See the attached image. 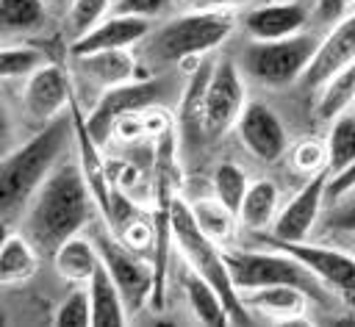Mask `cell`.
I'll list each match as a JSON object with an SVG mask.
<instances>
[{"instance_id":"1","label":"cell","mask_w":355,"mask_h":327,"mask_svg":"<svg viewBox=\"0 0 355 327\" xmlns=\"http://www.w3.org/2000/svg\"><path fill=\"white\" fill-rule=\"evenodd\" d=\"M94 208L97 202L86 186L80 164L61 161L28 202L19 224L39 252H55L69 236L92 222Z\"/></svg>"},{"instance_id":"2","label":"cell","mask_w":355,"mask_h":327,"mask_svg":"<svg viewBox=\"0 0 355 327\" xmlns=\"http://www.w3.org/2000/svg\"><path fill=\"white\" fill-rule=\"evenodd\" d=\"M75 141V119L72 111L55 116L53 122L42 125L25 144H19L14 152L3 158L0 166V208H3V224L11 227L19 213L28 208L39 186L47 180V175L61 164L67 147Z\"/></svg>"},{"instance_id":"3","label":"cell","mask_w":355,"mask_h":327,"mask_svg":"<svg viewBox=\"0 0 355 327\" xmlns=\"http://www.w3.org/2000/svg\"><path fill=\"white\" fill-rule=\"evenodd\" d=\"M236 28L230 8H194L166 19L144 39V58L153 67L180 64L214 53Z\"/></svg>"},{"instance_id":"4","label":"cell","mask_w":355,"mask_h":327,"mask_svg":"<svg viewBox=\"0 0 355 327\" xmlns=\"http://www.w3.org/2000/svg\"><path fill=\"white\" fill-rule=\"evenodd\" d=\"M172 241L180 249L186 266L205 277L225 299V308L230 313V324H250V308L241 299V291L236 288L227 260H225V247H219L214 238H208L191 213V205L183 197H175L172 202Z\"/></svg>"},{"instance_id":"5","label":"cell","mask_w":355,"mask_h":327,"mask_svg":"<svg viewBox=\"0 0 355 327\" xmlns=\"http://www.w3.org/2000/svg\"><path fill=\"white\" fill-rule=\"evenodd\" d=\"M225 260L230 269V277L239 291L261 288V285H297L305 294H311L319 305H333L336 291H330L300 258L261 244V249H225Z\"/></svg>"},{"instance_id":"6","label":"cell","mask_w":355,"mask_h":327,"mask_svg":"<svg viewBox=\"0 0 355 327\" xmlns=\"http://www.w3.org/2000/svg\"><path fill=\"white\" fill-rule=\"evenodd\" d=\"M319 39L313 33H294L283 39H252L241 53V69L266 89H283L302 78Z\"/></svg>"},{"instance_id":"7","label":"cell","mask_w":355,"mask_h":327,"mask_svg":"<svg viewBox=\"0 0 355 327\" xmlns=\"http://www.w3.org/2000/svg\"><path fill=\"white\" fill-rule=\"evenodd\" d=\"M175 94H183V91H175L166 78H133L128 83L111 86V89H105L100 94L97 105L86 116L89 133L103 147L114 136V127H116V122L122 116H128V114H144L147 108H155V105L169 103Z\"/></svg>"},{"instance_id":"8","label":"cell","mask_w":355,"mask_h":327,"mask_svg":"<svg viewBox=\"0 0 355 327\" xmlns=\"http://www.w3.org/2000/svg\"><path fill=\"white\" fill-rule=\"evenodd\" d=\"M94 241L103 258V266L108 269V274L114 277V283L119 285L125 305L130 313H139L144 308V302L153 299L155 291V263H150L144 255L133 252L130 247H125L111 227H94Z\"/></svg>"},{"instance_id":"9","label":"cell","mask_w":355,"mask_h":327,"mask_svg":"<svg viewBox=\"0 0 355 327\" xmlns=\"http://www.w3.org/2000/svg\"><path fill=\"white\" fill-rule=\"evenodd\" d=\"M255 241L300 258L330 291H336L338 297L349 299V305H355V255L349 249L311 244V241H283L269 233H255Z\"/></svg>"},{"instance_id":"10","label":"cell","mask_w":355,"mask_h":327,"mask_svg":"<svg viewBox=\"0 0 355 327\" xmlns=\"http://www.w3.org/2000/svg\"><path fill=\"white\" fill-rule=\"evenodd\" d=\"M247 105L244 75L233 58H216L214 75L205 91V133L208 141L222 139L230 127H236L241 111Z\"/></svg>"},{"instance_id":"11","label":"cell","mask_w":355,"mask_h":327,"mask_svg":"<svg viewBox=\"0 0 355 327\" xmlns=\"http://www.w3.org/2000/svg\"><path fill=\"white\" fill-rule=\"evenodd\" d=\"M214 64L216 58L208 53L202 58H197V67L194 72L189 75L186 86H183V94H180V105H178V152L180 155H194L205 141H208V133H205V91H208V80L214 75Z\"/></svg>"},{"instance_id":"12","label":"cell","mask_w":355,"mask_h":327,"mask_svg":"<svg viewBox=\"0 0 355 327\" xmlns=\"http://www.w3.org/2000/svg\"><path fill=\"white\" fill-rule=\"evenodd\" d=\"M239 139L247 152H252L263 164H275L288 152V133L280 116L261 100H247L239 122Z\"/></svg>"},{"instance_id":"13","label":"cell","mask_w":355,"mask_h":327,"mask_svg":"<svg viewBox=\"0 0 355 327\" xmlns=\"http://www.w3.org/2000/svg\"><path fill=\"white\" fill-rule=\"evenodd\" d=\"M327 180H330V169L327 166L319 169L316 175H311L305 180V186L280 208L269 236L283 238V241H305L308 233L313 230L316 219H319L322 202L327 200Z\"/></svg>"},{"instance_id":"14","label":"cell","mask_w":355,"mask_h":327,"mask_svg":"<svg viewBox=\"0 0 355 327\" xmlns=\"http://www.w3.org/2000/svg\"><path fill=\"white\" fill-rule=\"evenodd\" d=\"M69 105H72V83L67 80V72L58 64H44L39 72H33L25 80L22 108L31 122L47 125L55 116L67 114Z\"/></svg>"},{"instance_id":"15","label":"cell","mask_w":355,"mask_h":327,"mask_svg":"<svg viewBox=\"0 0 355 327\" xmlns=\"http://www.w3.org/2000/svg\"><path fill=\"white\" fill-rule=\"evenodd\" d=\"M349 64H355V11L341 17L324 33V39H319V47H316L308 69L302 72L300 83L305 89H319Z\"/></svg>"},{"instance_id":"16","label":"cell","mask_w":355,"mask_h":327,"mask_svg":"<svg viewBox=\"0 0 355 327\" xmlns=\"http://www.w3.org/2000/svg\"><path fill=\"white\" fill-rule=\"evenodd\" d=\"M153 30V19L136 17V14H116L100 19L94 28H89L83 36L72 42V55H89L103 50H130L133 44L144 42Z\"/></svg>"},{"instance_id":"17","label":"cell","mask_w":355,"mask_h":327,"mask_svg":"<svg viewBox=\"0 0 355 327\" xmlns=\"http://www.w3.org/2000/svg\"><path fill=\"white\" fill-rule=\"evenodd\" d=\"M72 111V119H75V147H78V164L83 169V177H86V186L97 202V211L105 216L108 213V205H111V191H114V180H111V172H108V161L100 155V144L94 141V136L89 133V125H86V116L80 114L78 103L72 100L69 105Z\"/></svg>"},{"instance_id":"18","label":"cell","mask_w":355,"mask_h":327,"mask_svg":"<svg viewBox=\"0 0 355 327\" xmlns=\"http://www.w3.org/2000/svg\"><path fill=\"white\" fill-rule=\"evenodd\" d=\"M241 299L250 310H258L261 316L277 324H311L308 321L311 294H305L297 285H261L241 291Z\"/></svg>"},{"instance_id":"19","label":"cell","mask_w":355,"mask_h":327,"mask_svg":"<svg viewBox=\"0 0 355 327\" xmlns=\"http://www.w3.org/2000/svg\"><path fill=\"white\" fill-rule=\"evenodd\" d=\"M311 14L305 0H275L258 8H250L244 17V28L252 39H283L305 30Z\"/></svg>"},{"instance_id":"20","label":"cell","mask_w":355,"mask_h":327,"mask_svg":"<svg viewBox=\"0 0 355 327\" xmlns=\"http://www.w3.org/2000/svg\"><path fill=\"white\" fill-rule=\"evenodd\" d=\"M75 61H78V72L86 80L103 86V91L139 78V58L130 50H103V53L75 55Z\"/></svg>"},{"instance_id":"21","label":"cell","mask_w":355,"mask_h":327,"mask_svg":"<svg viewBox=\"0 0 355 327\" xmlns=\"http://www.w3.org/2000/svg\"><path fill=\"white\" fill-rule=\"evenodd\" d=\"M100 263H103V258H100L94 236L86 238V236L75 233L53 252V266H55L58 277L72 285H89V280L94 277Z\"/></svg>"},{"instance_id":"22","label":"cell","mask_w":355,"mask_h":327,"mask_svg":"<svg viewBox=\"0 0 355 327\" xmlns=\"http://www.w3.org/2000/svg\"><path fill=\"white\" fill-rule=\"evenodd\" d=\"M89 299H92V324L94 327H122L130 319L125 297L108 269L100 263L94 277L89 280Z\"/></svg>"},{"instance_id":"23","label":"cell","mask_w":355,"mask_h":327,"mask_svg":"<svg viewBox=\"0 0 355 327\" xmlns=\"http://www.w3.org/2000/svg\"><path fill=\"white\" fill-rule=\"evenodd\" d=\"M280 213V188L277 183L261 177V180H252L247 194H244V202L239 208V222L241 227H247L250 233H263L275 224Z\"/></svg>"},{"instance_id":"24","label":"cell","mask_w":355,"mask_h":327,"mask_svg":"<svg viewBox=\"0 0 355 327\" xmlns=\"http://www.w3.org/2000/svg\"><path fill=\"white\" fill-rule=\"evenodd\" d=\"M39 269V249L36 244L19 230H8L0 247V280L3 285H19L28 283Z\"/></svg>"},{"instance_id":"25","label":"cell","mask_w":355,"mask_h":327,"mask_svg":"<svg viewBox=\"0 0 355 327\" xmlns=\"http://www.w3.org/2000/svg\"><path fill=\"white\" fill-rule=\"evenodd\" d=\"M183 291H186V302L191 308V313L197 316V321L219 327V324H230V313L225 308L222 294L197 272L189 269L186 280H183Z\"/></svg>"},{"instance_id":"26","label":"cell","mask_w":355,"mask_h":327,"mask_svg":"<svg viewBox=\"0 0 355 327\" xmlns=\"http://www.w3.org/2000/svg\"><path fill=\"white\" fill-rule=\"evenodd\" d=\"M191 213H194L197 227H200L208 238H214L219 247L230 244V241L236 238L239 224H241V222H239V213L230 211V208H227L225 202H219L216 197L191 202Z\"/></svg>"},{"instance_id":"27","label":"cell","mask_w":355,"mask_h":327,"mask_svg":"<svg viewBox=\"0 0 355 327\" xmlns=\"http://www.w3.org/2000/svg\"><path fill=\"white\" fill-rule=\"evenodd\" d=\"M355 105V64L344 67L336 72L324 86H319V100H316V116L330 122L338 114L349 111Z\"/></svg>"},{"instance_id":"28","label":"cell","mask_w":355,"mask_h":327,"mask_svg":"<svg viewBox=\"0 0 355 327\" xmlns=\"http://www.w3.org/2000/svg\"><path fill=\"white\" fill-rule=\"evenodd\" d=\"M327 166L330 175L347 169L355 161V114L344 111L336 119H330V130H327Z\"/></svg>"},{"instance_id":"29","label":"cell","mask_w":355,"mask_h":327,"mask_svg":"<svg viewBox=\"0 0 355 327\" xmlns=\"http://www.w3.org/2000/svg\"><path fill=\"white\" fill-rule=\"evenodd\" d=\"M211 183H214V197H216L219 202H225L230 211L239 213V208H241V202H244V194H247V188H250L247 172H244L239 164H233V161H222V164L216 166L214 177H211Z\"/></svg>"},{"instance_id":"30","label":"cell","mask_w":355,"mask_h":327,"mask_svg":"<svg viewBox=\"0 0 355 327\" xmlns=\"http://www.w3.org/2000/svg\"><path fill=\"white\" fill-rule=\"evenodd\" d=\"M0 25L6 33H28L44 22L47 0H3Z\"/></svg>"},{"instance_id":"31","label":"cell","mask_w":355,"mask_h":327,"mask_svg":"<svg viewBox=\"0 0 355 327\" xmlns=\"http://www.w3.org/2000/svg\"><path fill=\"white\" fill-rule=\"evenodd\" d=\"M44 64H50L44 58L42 50L31 47V44H6L0 50V72L6 80H17V78H31L33 72H39Z\"/></svg>"},{"instance_id":"32","label":"cell","mask_w":355,"mask_h":327,"mask_svg":"<svg viewBox=\"0 0 355 327\" xmlns=\"http://www.w3.org/2000/svg\"><path fill=\"white\" fill-rule=\"evenodd\" d=\"M53 324L58 327H67V324H75V327H86L92 324V299H89V285H75L64 302L55 308L53 313Z\"/></svg>"},{"instance_id":"33","label":"cell","mask_w":355,"mask_h":327,"mask_svg":"<svg viewBox=\"0 0 355 327\" xmlns=\"http://www.w3.org/2000/svg\"><path fill=\"white\" fill-rule=\"evenodd\" d=\"M291 166L300 172V175H316L319 169L327 166V141L316 139V136H308V139H300L294 147H291ZM330 169V166H327Z\"/></svg>"},{"instance_id":"34","label":"cell","mask_w":355,"mask_h":327,"mask_svg":"<svg viewBox=\"0 0 355 327\" xmlns=\"http://www.w3.org/2000/svg\"><path fill=\"white\" fill-rule=\"evenodd\" d=\"M111 3L116 0H75L69 6V33H72V42L78 36H83L89 28H94L103 14L111 8Z\"/></svg>"},{"instance_id":"35","label":"cell","mask_w":355,"mask_h":327,"mask_svg":"<svg viewBox=\"0 0 355 327\" xmlns=\"http://www.w3.org/2000/svg\"><path fill=\"white\" fill-rule=\"evenodd\" d=\"M172 0H116L114 11L116 14H136L144 19H155L158 14H164L169 8Z\"/></svg>"},{"instance_id":"36","label":"cell","mask_w":355,"mask_h":327,"mask_svg":"<svg viewBox=\"0 0 355 327\" xmlns=\"http://www.w3.org/2000/svg\"><path fill=\"white\" fill-rule=\"evenodd\" d=\"M349 191H355V161L347 169L330 175V180H327V197L330 200H338V197H344Z\"/></svg>"},{"instance_id":"37","label":"cell","mask_w":355,"mask_h":327,"mask_svg":"<svg viewBox=\"0 0 355 327\" xmlns=\"http://www.w3.org/2000/svg\"><path fill=\"white\" fill-rule=\"evenodd\" d=\"M349 0H316V22L322 25H336L341 17H347Z\"/></svg>"},{"instance_id":"38","label":"cell","mask_w":355,"mask_h":327,"mask_svg":"<svg viewBox=\"0 0 355 327\" xmlns=\"http://www.w3.org/2000/svg\"><path fill=\"white\" fill-rule=\"evenodd\" d=\"M330 227H336L338 233H355V202L352 205H344L338 208L330 219H327Z\"/></svg>"},{"instance_id":"39","label":"cell","mask_w":355,"mask_h":327,"mask_svg":"<svg viewBox=\"0 0 355 327\" xmlns=\"http://www.w3.org/2000/svg\"><path fill=\"white\" fill-rule=\"evenodd\" d=\"M194 8H236L247 0H189Z\"/></svg>"},{"instance_id":"40","label":"cell","mask_w":355,"mask_h":327,"mask_svg":"<svg viewBox=\"0 0 355 327\" xmlns=\"http://www.w3.org/2000/svg\"><path fill=\"white\" fill-rule=\"evenodd\" d=\"M72 3H75V0H47L50 8H69Z\"/></svg>"},{"instance_id":"41","label":"cell","mask_w":355,"mask_h":327,"mask_svg":"<svg viewBox=\"0 0 355 327\" xmlns=\"http://www.w3.org/2000/svg\"><path fill=\"white\" fill-rule=\"evenodd\" d=\"M347 236H349V238H347V249L355 255V233H347Z\"/></svg>"},{"instance_id":"42","label":"cell","mask_w":355,"mask_h":327,"mask_svg":"<svg viewBox=\"0 0 355 327\" xmlns=\"http://www.w3.org/2000/svg\"><path fill=\"white\" fill-rule=\"evenodd\" d=\"M349 3H355V0H349Z\"/></svg>"}]
</instances>
